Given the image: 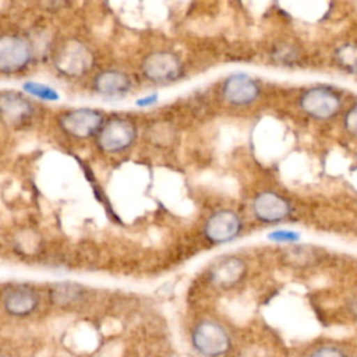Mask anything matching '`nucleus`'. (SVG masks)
Masks as SVG:
<instances>
[{"label": "nucleus", "instance_id": "nucleus-1", "mask_svg": "<svg viewBox=\"0 0 357 357\" xmlns=\"http://www.w3.org/2000/svg\"><path fill=\"white\" fill-rule=\"evenodd\" d=\"M33 59V46L21 33H0V74L13 75L24 71Z\"/></svg>", "mask_w": 357, "mask_h": 357}, {"label": "nucleus", "instance_id": "nucleus-2", "mask_svg": "<svg viewBox=\"0 0 357 357\" xmlns=\"http://www.w3.org/2000/svg\"><path fill=\"white\" fill-rule=\"evenodd\" d=\"M191 344L204 357H220L230 349L231 339L223 325L204 319L191 331Z\"/></svg>", "mask_w": 357, "mask_h": 357}, {"label": "nucleus", "instance_id": "nucleus-3", "mask_svg": "<svg viewBox=\"0 0 357 357\" xmlns=\"http://www.w3.org/2000/svg\"><path fill=\"white\" fill-rule=\"evenodd\" d=\"M137 137V128L132 121L123 117H113L102 124L96 134L98 146L107 152L116 153L127 149Z\"/></svg>", "mask_w": 357, "mask_h": 357}, {"label": "nucleus", "instance_id": "nucleus-4", "mask_svg": "<svg viewBox=\"0 0 357 357\" xmlns=\"http://www.w3.org/2000/svg\"><path fill=\"white\" fill-rule=\"evenodd\" d=\"M54 67L67 77L85 74L93 61L91 50L78 40L64 42L54 53Z\"/></svg>", "mask_w": 357, "mask_h": 357}, {"label": "nucleus", "instance_id": "nucleus-5", "mask_svg": "<svg viewBox=\"0 0 357 357\" xmlns=\"http://www.w3.org/2000/svg\"><path fill=\"white\" fill-rule=\"evenodd\" d=\"M342 106L337 92L326 86H314L303 92L300 96V107L308 116L317 120L332 119Z\"/></svg>", "mask_w": 357, "mask_h": 357}, {"label": "nucleus", "instance_id": "nucleus-6", "mask_svg": "<svg viewBox=\"0 0 357 357\" xmlns=\"http://www.w3.org/2000/svg\"><path fill=\"white\" fill-rule=\"evenodd\" d=\"M102 124V113L92 107L71 109L59 117L60 128L70 137L79 139L98 134Z\"/></svg>", "mask_w": 357, "mask_h": 357}, {"label": "nucleus", "instance_id": "nucleus-7", "mask_svg": "<svg viewBox=\"0 0 357 357\" xmlns=\"http://www.w3.org/2000/svg\"><path fill=\"white\" fill-rule=\"evenodd\" d=\"M141 68L149 81L163 84L177 79L181 75L183 64L174 53L167 50H158L149 53L142 60Z\"/></svg>", "mask_w": 357, "mask_h": 357}, {"label": "nucleus", "instance_id": "nucleus-8", "mask_svg": "<svg viewBox=\"0 0 357 357\" xmlns=\"http://www.w3.org/2000/svg\"><path fill=\"white\" fill-rule=\"evenodd\" d=\"M243 227L240 216L230 209H219L213 212L205 222L204 234L213 244H223L234 240Z\"/></svg>", "mask_w": 357, "mask_h": 357}, {"label": "nucleus", "instance_id": "nucleus-9", "mask_svg": "<svg viewBox=\"0 0 357 357\" xmlns=\"http://www.w3.org/2000/svg\"><path fill=\"white\" fill-rule=\"evenodd\" d=\"M261 88L258 82L244 73H234L229 75L222 85L223 99L234 106H245L257 100Z\"/></svg>", "mask_w": 357, "mask_h": 357}, {"label": "nucleus", "instance_id": "nucleus-10", "mask_svg": "<svg viewBox=\"0 0 357 357\" xmlns=\"http://www.w3.org/2000/svg\"><path fill=\"white\" fill-rule=\"evenodd\" d=\"M35 106L32 99L17 91L0 92V120L10 126L28 123L33 116Z\"/></svg>", "mask_w": 357, "mask_h": 357}, {"label": "nucleus", "instance_id": "nucleus-11", "mask_svg": "<svg viewBox=\"0 0 357 357\" xmlns=\"http://www.w3.org/2000/svg\"><path fill=\"white\" fill-rule=\"evenodd\" d=\"M38 291L28 284H14L8 287L1 298L4 311L17 318L31 315L39 305Z\"/></svg>", "mask_w": 357, "mask_h": 357}, {"label": "nucleus", "instance_id": "nucleus-12", "mask_svg": "<svg viewBox=\"0 0 357 357\" xmlns=\"http://www.w3.org/2000/svg\"><path fill=\"white\" fill-rule=\"evenodd\" d=\"M290 211L289 201L273 191H262L252 201V213L264 223L282 222L290 215Z\"/></svg>", "mask_w": 357, "mask_h": 357}, {"label": "nucleus", "instance_id": "nucleus-13", "mask_svg": "<svg viewBox=\"0 0 357 357\" xmlns=\"http://www.w3.org/2000/svg\"><path fill=\"white\" fill-rule=\"evenodd\" d=\"M245 262L234 255H226L216 259L208 271V279L219 289H230L245 275Z\"/></svg>", "mask_w": 357, "mask_h": 357}, {"label": "nucleus", "instance_id": "nucleus-14", "mask_svg": "<svg viewBox=\"0 0 357 357\" xmlns=\"http://www.w3.org/2000/svg\"><path fill=\"white\" fill-rule=\"evenodd\" d=\"M131 88L128 75L119 70H105L93 79V89L102 96L114 98L126 95Z\"/></svg>", "mask_w": 357, "mask_h": 357}, {"label": "nucleus", "instance_id": "nucleus-15", "mask_svg": "<svg viewBox=\"0 0 357 357\" xmlns=\"http://www.w3.org/2000/svg\"><path fill=\"white\" fill-rule=\"evenodd\" d=\"M81 296H82V287L71 282L56 283L50 290V297L53 303L59 305H70L78 301Z\"/></svg>", "mask_w": 357, "mask_h": 357}, {"label": "nucleus", "instance_id": "nucleus-16", "mask_svg": "<svg viewBox=\"0 0 357 357\" xmlns=\"http://www.w3.org/2000/svg\"><path fill=\"white\" fill-rule=\"evenodd\" d=\"M22 93H25L29 99H38L42 102H57L60 99V93L50 85L38 82V81H25L22 84Z\"/></svg>", "mask_w": 357, "mask_h": 357}, {"label": "nucleus", "instance_id": "nucleus-17", "mask_svg": "<svg viewBox=\"0 0 357 357\" xmlns=\"http://www.w3.org/2000/svg\"><path fill=\"white\" fill-rule=\"evenodd\" d=\"M336 57L344 68L354 70L356 66V47L353 45H343L337 49Z\"/></svg>", "mask_w": 357, "mask_h": 357}, {"label": "nucleus", "instance_id": "nucleus-18", "mask_svg": "<svg viewBox=\"0 0 357 357\" xmlns=\"http://www.w3.org/2000/svg\"><path fill=\"white\" fill-rule=\"evenodd\" d=\"M308 357H349L347 353L344 350H342L340 347H336V346H331V344H326V346H319L317 349H314Z\"/></svg>", "mask_w": 357, "mask_h": 357}, {"label": "nucleus", "instance_id": "nucleus-19", "mask_svg": "<svg viewBox=\"0 0 357 357\" xmlns=\"http://www.w3.org/2000/svg\"><path fill=\"white\" fill-rule=\"evenodd\" d=\"M268 238L275 241V243H294V241L300 240V233L294 231V230L280 229V230L271 231L268 234Z\"/></svg>", "mask_w": 357, "mask_h": 357}, {"label": "nucleus", "instance_id": "nucleus-20", "mask_svg": "<svg viewBox=\"0 0 357 357\" xmlns=\"http://www.w3.org/2000/svg\"><path fill=\"white\" fill-rule=\"evenodd\" d=\"M356 112H357V109H356V106L353 105V106L347 110V113H346V116H344V127H346V130H347L351 135L356 134V127H357Z\"/></svg>", "mask_w": 357, "mask_h": 357}, {"label": "nucleus", "instance_id": "nucleus-21", "mask_svg": "<svg viewBox=\"0 0 357 357\" xmlns=\"http://www.w3.org/2000/svg\"><path fill=\"white\" fill-rule=\"evenodd\" d=\"M158 93H152V95H148L145 98H139L137 99L135 105L139 106V107H145V106H151V105H155L158 102Z\"/></svg>", "mask_w": 357, "mask_h": 357}, {"label": "nucleus", "instance_id": "nucleus-22", "mask_svg": "<svg viewBox=\"0 0 357 357\" xmlns=\"http://www.w3.org/2000/svg\"><path fill=\"white\" fill-rule=\"evenodd\" d=\"M0 357H6V356H0Z\"/></svg>", "mask_w": 357, "mask_h": 357}]
</instances>
